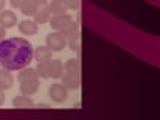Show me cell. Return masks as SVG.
Masks as SVG:
<instances>
[{
    "label": "cell",
    "mask_w": 160,
    "mask_h": 120,
    "mask_svg": "<svg viewBox=\"0 0 160 120\" xmlns=\"http://www.w3.org/2000/svg\"><path fill=\"white\" fill-rule=\"evenodd\" d=\"M33 45L26 38L12 36L0 41V66L8 71H20L32 63Z\"/></svg>",
    "instance_id": "6da1fadb"
},
{
    "label": "cell",
    "mask_w": 160,
    "mask_h": 120,
    "mask_svg": "<svg viewBox=\"0 0 160 120\" xmlns=\"http://www.w3.org/2000/svg\"><path fill=\"white\" fill-rule=\"evenodd\" d=\"M45 42H47V47H48L52 53H58V51H63V50L66 48L68 41H66V38H64L60 32L54 30V32H51V33L47 35Z\"/></svg>",
    "instance_id": "7a4b0ae2"
},
{
    "label": "cell",
    "mask_w": 160,
    "mask_h": 120,
    "mask_svg": "<svg viewBox=\"0 0 160 120\" xmlns=\"http://www.w3.org/2000/svg\"><path fill=\"white\" fill-rule=\"evenodd\" d=\"M48 96L54 104H63L68 101L69 90L62 84V83H52L48 89Z\"/></svg>",
    "instance_id": "3957f363"
},
{
    "label": "cell",
    "mask_w": 160,
    "mask_h": 120,
    "mask_svg": "<svg viewBox=\"0 0 160 120\" xmlns=\"http://www.w3.org/2000/svg\"><path fill=\"white\" fill-rule=\"evenodd\" d=\"M62 84L68 90H77L81 87V75L77 72H68L64 71L62 75Z\"/></svg>",
    "instance_id": "277c9868"
},
{
    "label": "cell",
    "mask_w": 160,
    "mask_h": 120,
    "mask_svg": "<svg viewBox=\"0 0 160 120\" xmlns=\"http://www.w3.org/2000/svg\"><path fill=\"white\" fill-rule=\"evenodd\" d=\"M41 87V80L39 78H32V80H26L20 83V92L21 95H27V96H33L39 92Z\"/></svg>",
    "instance_id": "5b68a950"
},
{
    "label": "cell",
    "mask_w": 160,
    "mask_h": 120,
    "mask_svg": "<svg viewBox=\"0 0 160 120\" xmlns=\"http://www.w3.org/2000/svg\"><path fill=\"white\" fill-rule=\"evenodd\" d=\"M73 20L72 18V15L68 14V12H64V14H58V15H51V18H49V26L52 30H57V32H60L68 23H70Z\"/></svg>",
    "instance_id": "8992f818"
},
{
    "label": "cell",
    "mask_w": 160,
    "mask_h": 120,
    "mask_svg": "<svg viewBox=\"0 0 160 120\" xmlns=\"http://www.w3.org/2000/svg\"><path fill=\"white\" fill-rule=\"evenodd\" d=\"M64 72V63L60 59H51L48 60V74L52 80H60Z\"/></svg>",
    "instance_id": "52a82bcc"
},
{
    "label": "cell",
    "mask_w": 160,
    "mask_h": 120,
    "mask_svg": "<svg viewBox=\"0 0 160 120\" xmlns=\"http://www.w3.org/2000/svg\"><path fill=\"white\" fill-rule=\"evenodd\" d=\"M18 30L24 36H35L39 32V24H36L35 20H22L18 23Z\"/></svg>",
    "instance_id": "ba28073f"
},
{
    "label": "cell",
    "mask_w": 160,
    "mask_h": 120,
    "mask_svg": "<svg viewBox=\"0 0 160 120\" xmlns=\"http://www.w3.org/2000/svg\"><path fill=\"white\" fill-rule=\"evenodd\" d=\"M17 23H18V20H17V15H15V12H12V11H6V9H2L0 11V26L3 29H12L17 26Z\"/></svg>",
    "instance_id": "9c48e42d"
},
{
    "label": "cell",
    "mask_w": 160,
    "mask_h": 120,
    "mask_svg": "<svg viewBox=\"0 0 160 120\" xmlns=\"http://www.w3.org/2000/svg\"><path fill=\"white\" fill-rule=\"evenodd\" d=\"M60 33H62L64 38H66V41H69V39H75V38H79V24L77 21H72L68 23L64 27L60 30Z\"/></svg>",
    "instance_id": "30bf717a"
},
{
    "label": "cell",
    "mask_w": 160,
    "mask_h": 120,
    "mask_svg": "<svg viewBox=\"0 0 160 120\" xmlns=\"http://www.w3.org/2000/svg\"><path fill=\"white\" fill-rule=\"evenodd\" d=\"M52 59V51L47 45H39L36 50H33V60L39 62H48Z\"/></svg>",
    "instance_id": "8fae6325"
},
{
    "label": "cell",
    "mask_w": 160,
    "mask_h": 120,
    "mask_svg": "<svg viewBox=\"0 0 160 120\" xmlns=\"http://www.w3.org/2000/svg\"><path fill=\"white\" fill-rule=\"evenodd\" d=\"M15 83L14 75L11 74V71H8L5 68H0V89L2 90H9Z\"/></svg>",
    "instance_id": "7c38bea8"
},
{
    "label": "cell",
    "mask_w": 160,
    "mask_h": 120,
    "mask_svg": "<svg viewBox=\"0 0 160 120\" xmlns=\"http://www.w3.org/2000/svg\"><path fill=\"white\" fill-rule=\"evenodd\" d=\"M12 107L14 108H33L35 107V102L32 96H27V95H20V96H15L12 99Z\"/></svg>",
    "instance_id": "4fadbf2b"
},
{
    "label": "cell",
    "mask_w": 160,
    "mask_h": 120,
    "mask_svg": "<svg viewBox=\"0 0 160 120\" xmlns=\"http://www.w3.org/2000/svg\"><path fill=\"white\" fill-rule=\"evenodd\" d=\"M47 6H48L51 15H58V14H64V12H68V8H66L64 0H49Z\"/></svg>",
    "instance_id": "5bb4252c"
},
{
    "label": "cell",
    "mask_w": 160,
    "mask_h": 120,
    "mask_svg": "<svg viewBox=\"0 0 160 120\" xmlns=\"http://www.w3.org/2000/svg\"><path fill=\"white\" fill-rule=\"evenodd\" d=\"M49 18H51V12H49L48 6H41L33 15V20L36 24H47L49 21Z\"/></svg>",
    "instance_id": "9a60e30c"
},
{
    "label": "cell",
    "mask_w": 160,
    "mask_h": 120,
    "mask_svg": "<svg viewBox=\"0 0 160 120\" xmlns=\"http://www.w3.org/2000/svg\"><path fill=\"white\" fill-rule=\"evenodd\" d=\"M32 78H38V74H36L35 68H30V66H26L18 71V75H17V81L21 83V81H26V80H32Z\"/></svg>",
    "instance_id": "2e32d148"
},
{
    "label": "cell",
    "mask_w": 160,
    "mask_h": 120,
    "mask_svg": "<svg viewBox=\"0 0 160 120\" xmlns=\"http://www.w3.org/2000/svg\"><path fill=\"white\" fill-rule=\"evenodd\" d=\"M38 9H39V6L36 5L33 0H27V2L20 8L21 14L26 15V17H33V15L36 14V11H38Z\"/></svg>",
    "instance_id": "e0dca14e"
},
{
    "label": "cell",
    "mask_w": 160,
    "mask_h": 120,
    "mask_svg": "<svg viewBox=\"0 0 160 120\" xmlns=\"http://www.w3.org/2000/svg\"><path fill=\"white\" fill-rule=\"evenodd\" d=\"M35 69H36V74H38V78H39V80H41V78H42V80H48V78H49L48 62H39Z\"/></svg>",
    "instance_id": "ac0fdd59"
},
{
    "label": "cell",
    "mask_w": 160,
    "mask_h": 120,
    "mask_svg": "<svg viewBox=\"0 0 160 120\" xmlns=\"http://www.w3.org/2000/svg\"><path fill=\"white\" fill-rule=\"evenodd\" d=\"M64 71L79 74V72H81V63H79V60H78V59H69V60H66V63H64Z\"/></svg>",
    "instance_id": "d6986e66"
},
{
    "label": "cell",
    "mask_w": 160,
    "mask_h": 120,
    "mask_svg": "<svg viewBox=\"0 0 160 120\" xmlns=\"http://www.w3.org/2000/svg\"><path fill=\"white\" fill-rule=\"evenodd\" d=\"M68 11H77L81 8V0H64Z\"/></svg>",
    "instance_id": "ffe728a7"
},
{
    "label": "cell",
    "mask_w": 160,
    "mask_h": 120,
    "mask_svg": "<svg viewBox=\"0 0 160 120\" xmlns=\"http://www.w3.org/2000/svg\"><path fill=\"white\" fill-rule=\"evenodd\" d=\"M66 47H69L72 51H79L81 48V42H79V38H75V39H69L68 44H66Z\"/></svg>",
    "instance_id": "44dd1931"
},
{
    "label": "cell",
    "mask_w": 160,
    "mask_h": 120,
    "mask_svg": "<svg viewBox=\"0 0 160 120\" xmlns=\"http://www.w3.org/2000/svg\"><path fill=\"white\" fill-rule=\"evenodd\" d=\"M27 0H9V5L14 8V9H20Z\"/></svg>",
    "instance_id": "7402d4cb"
},
{
    "label": "cell",
    "mask_w": 160,
    "mask_h": 120,
    "mask_svg": "<svg viewBox=\"0 0 160 120\" xmlns=\"http://www.w3.org/2000/svg\"><path fill=\"white\" fill-rule=\"evenodd\" d=\"M33 2H35L36 5H38V6L41 8V6H47V5H48V2H49V0H33Z\"/></svg>",
    "instance_id": "603a6c76"
},
{
    "label": "cell",
    "mask_w": 160,
    "mask_h": 120,
    "mask_svg": "<svg viewBox=\"0 0 160 120\" xmlns=\"http://www.w3.org/2000/svg\"><path fill=\"white\" fill-rule=\"evenodd\" d=\"M5 99H6V96H5V90L0 89V107L5 104Z\"/></svg>",
    "instance_id": "cb8c5ba5"
},
{
    "label": "cell",
    "mask_w": 160,
    "mask_h": 120,
    "mask_svg": "<svg viewBox=\"0 0 160 120\" xmlns=\"http://www.w3.org/2000/svg\"><path fill=\"white\" fill-rule=\"evenodd\" d=\"M5 38H6V29H3L2 26H0V41L5 39Z\"/></svg>",
    "instance_id": "d4e9b609"
},
{
    "label": "cell",
    "mask_w": 160,
    "mask_h": 120,
    "mask_svg": "<svg viewBox=\"0 0 160 120\" xmlns=\"http://www.w3.org/2000/svg\"><path fill=\"white\" fill-rule=\"evenodd\" d=\"M33 108H49L48 104H35Z\"/></svg>",
    "instance_id": "484cf974"
},
{
    "label": "cell",
    "mask_w": 160,
    "mask_h": 120,
    "mask_svg": "<svg viewBox=\"0 0 160 120\" xmlns=\"http://www.w3.org/2000/svg\"><path fill=\"white\" fill-rule=\"evenodd\" d=\"M5 5H6V0H0V11L5 9Z\"/></svg>",
    "instance_id": "4316f807"
}]
</instances>
